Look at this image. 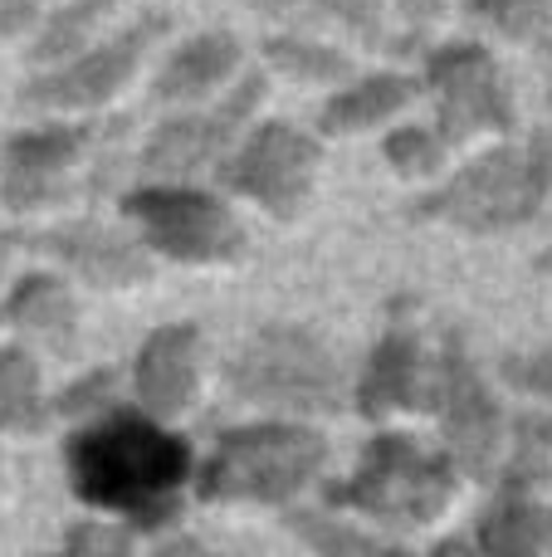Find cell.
Wrapping results in <instances>:
<instances>
[{
	"instance_id": "27",
	"label": "cell",
	"mask_w": 552,
	"mask_h": 557,
	"mask_svg": "<svg viewBox=\"0 0 552 557\" xmlns=\"http://www.w3.org/2000/svg\"><path fill=\"white\" fill-rule=\"evenodd\" d=\"M113 392H117V372H113V367H88L78 382H68L64 392H59L54 411L68 416V421H78V416H103L108 401H113Z\"/></svg>"
},
{
	"instance_id": "12",
	"label": "cell",
	"mask_w": 552,
	"mask_h": 557,
	"mask_svg": "<svg viewBox=\"0 0 552 557\" xmlns=\"http://www.w3.org/2000/svg\"><path fill=\"white\" fill-rule=\"evenodd\" d=\"M264 103V74H244L221 103L191 108V113L162 123L142 147V172L152 182H186L201 166H215L235 143L250 113Z\"/></svg>"
},
{
	"instance_id": "28",
	"label": "cell",
	"mask_w": 552,
	"mask_h": 557,
	"mask_svg": "<svg viewBox=\"0 0 552 557\" xmlns=\"http://www.w3.org/2000/svg\"><path fill=\"white\" fill-rule=\"evenodd\" d=\"M64 548L68 553H84V557H113L133 548V529H123V519H84L64 533Z\"/></svg>"
},
{
	"instance_id": "19",
	"label": "cell",
	"mask_w": 552,
	"mask_h": 557,
	"mask_svg": "<svg viewBox=\"0 0 552 557\" xmlns=\"http://www.w3.org/2000/svg\"><path fill=\"white\" fill-rule=\"evenodd\" d=\"M260 15L279 20L289 29H313V25H338L367 49L391 45V20L387 0H250Z\"/></svg>"
},
{
	"instance_id": "7",
	"label": "cell",
	"mask_w": 552,
	"mask_h": 557,
	"mask_svg": "<svg viewBox=\"0 0 552 557\" xmlns=\"http://www.w3.org/2000/svg\"><path fill=\"white\" fill-rule=\"evenodd\" d=\"M318 166H323V143L303 133L299 123H260L215 162V176L230 196L260 206L274 221H293L318 191Z\"/></svg>"
},
{
	"instance_id": "21",
	"label": "cell",
	"mask_w": 552,
	"mask_h": 557,
	"mask_svg": "<svg viewBox=\"0 0 552 557\" xmlns=\"http://www.w3.org/2000/svg\"><path fill=\"white\" fill-rule=\"evenodd\" d=\"M113 5L117 0H74L64 10H45L39 20V35L29 45V64L35 69H49V64H64L74 59L78 49H88L93 39H103V25L113 20Z\"/></svg>"
},
{
	"instance_id": "29",
	"label": "cell",
	"mask_w": 552,
	"mask_h": 557,
	"mask_svg": "<svg viewBox=\"0 0 552 557\" xmlns=\"http://www.w3.org/2000/svg\"><path fill=\"white\" fill-rule=\"evenodd\" d=\"M504 376L528 396H543L552 401V352H534V357H509Z\"/></svg>"
},
{
	"instance_id": "8",
	"label": "cell",
	"mask_w": 552,
	"mask_h": 557,
	"mask_svg": "<svg viewBox=\"0 0 552 557\" xmlns=\"http://www.w3.org/2000/svg\"><path fill=\"white\" fill-rule=\"evenodd\" d=\"M103 123H45L25 127L0 147V201L10 211H45L84 191L93 162H103Z\"/></svg>"
},
{
	"instance_id": "17",
	"label": "cell",
	"mask_w": 552,
	"mask_h": 557,
	"mask_svg": "<svg viewBox=\"0 0 552 557\" xmlns=\"http://www.w3.org/2000/svg\"><path fill=\"white\" fill-rule=\"evenodd\" d=\"M421 98L416 74H367L348 78L328 103L318 108V133L323 137H357L372 127H387L397 113H406Z\"/></svg>"
},
{
	"instance_id": "5",
	"label": "cell",
	"mask_w": 552,
	"mask_h": 557,
	"mask_svg": "<svg viewBox=\"0 0 552 557\" xmlns=\"http://www.w3.org/2000/svg\"><path fill=\"white\" fill-rule=\"evenodd\" d=\"M455 484L460 470L446 450H430L406 431H377L357 470L328 490V504L377 523H436L455 504Z\"/></svg>"
},
{
	"instance_id": "11",
	"label": "cell",
	"mask_w": 552,
	"mask_h": 557,
	"mask_svg": "<svg viewBox=\"0 0 552 557\" xmlns=\"http://www.w3.org/2000/svg\"><path fill=\"white\" fill-rule=\"evenodd\" d=\"M436 401L430 416L440 421L446 435V455L455 460L460 474H479L485 480L494 470L499 450H504V411H499L489 382L479 376V367L469 362L465 343L455 333L440 343L436 352Z\"/></svg>"
},
{
	"instance_id": "24",
	"label": "cell",
	"mask_w": 552,
	"mask_h": 557,
	"mask_svg": "<svg viewBox=\"0 0 552 557\" xmlns=\"http://www.w3.org/2000/svg\"><path fill=\"white\" fill-rule=\"evenodd\" d=\"M381 157L391 162V172L397 176H440L446 172V137L436 133V127L426 123H406V127H391L387 137H381Z\"/></svg>"
},
{
	"instance_id": "15",
	"label": "cell",
	"mask_w": 552,
	"mask_h": 557,
	"mask_svg": "<svg viewBox=\"0 0 552 557\" xmlns=\"http://www.w3.org/2000/svg\"><path fill=\"white\" fill-rule=\"evenodd\" d=\"M201 362H205V337L196 323H162L147 333V343L133 357V396L147 416L156 421H176L191 411L196 392H201Z\"/></svg>"
},
{
	"instance_id": "32",
	"label": "cell",
	"mask_w": 552,
	"mask_h": 557,
	"mask_svg": "<svg viewBox=\"0 0 552 557\" xmlns=\"http://www.w3.org/2000/svg\"><path fill=\"white\" fill-rule=\"evenodd\" d=\"M5 264H10V245L0 240V284H5Z\"/></svg>"
},
{
	"instance_id": "4",
	"label": "cell",
	"mask_w": 552,
	"mask_h": 557,
	"mask_svg": "<svg viewBox=\"0 0 552 557\" xmlns=\"http://www.w3.org/2000/svg\"><path fill=\"white\" fill-rule=\"evenodd\" d=\"M552 196V127H538L524 143H504L479 152L460 172H450L421 201V215L455 225L465 235H504L534 221Z\"/></svg>"
},
{
	"instance_id": "18",
	"label": "cell",
	"mask_w": 552,
	"mask_h": 557,
	"mask_svg": "<svg viewBox=\"0 0 552 557\" xmlns=\"http://www.w3.org/2000/svg\"><path fill=\"white\" fill-rule=\"evenodd\" d=\"M0 318L25 337H39L54 352H74L78 343V298L68 278L59 274H25L0 304Z\"/></svg>"
},
{
	"instance_id": "16",
	"label": "cell",
	"mask_w": 552,
	"mask_h": 557,
	"mask_svg": "<svg viewBox=\"0 0 552 557\" xmlns=\"http://www.w3.org/2000/svg\"><path fill=\"white\" fill-rule=\"evenodd\" d=\"M244 64V49L230 29H205V35L186 39L166 54V64L152 78L156 103H201V98L221 94Z\"/></svg>"
},
{
	"instance_id": "6",
	"label": "cell",
	"mask_w": 552,
	"mask_h": 557,
	"mask_svg": "<svg viewBox=\"0 0 552 557\" xmlns=\"http://www.w3.org/2000/svg\"><path fill=\"white\" fill-rule=\"evenodd\" d=\"M123 215L137 225L147 250L172 264H235L244 255V225L221 196L191 182H152L123 196Z\"/></svg>"
},
{
	"instance_id": "20",
	"label": "cell",
	"mask_w": 552,
	"mask_h": 557,
	"mask_svg": "<svg viewBox=\"0 0 552 557\" xmlns=\"http://www.w3.org/2000/svg\"><path fill=\"white\" fill-rule=\"evenodd\" d=\"M49 425L45 382L29 347L0 343V435H39Z\"/></svg>"
},
{
	"instance_id": "22",
	"label": "cell",
	"mask_w": 552,
	"mask_h": 557,
	"mask_svg": "<svg viewBox=\"0 0 552 557\" xmlns=\"http://www.w3.org/2000/svg\"><path fill=\"white\" fill-rule=\"evenodd\" d=\"M264 59L279 69L284 78L309 88H328V84H348L352 78V59L338 45H318L303 29H284V35L264 39Z\"/></svg>"
},
{
	"instance_id": "25",
	"label": "cell",
	"mask_w": 552,
	"mask_h": 557,
	"mask_svg": "<svg viewBox=\"0 0 552 557\" xmlns=\"http://www.w3.org/2000/svg\"><path fill=\"white\" fill-rule=\"evenodd\" d=\"M469 10L504 39H534L552 25V0H469Z\"/></svg>"
},
{
	"instance_id": "2",
	"label": "cell",
	"mask_w": 552,
	"mask_h": 557,
	"mask_svg": "<svg viewBox=\"0 0 552 557\" xmlns=\"http://www.w3.org/2000/svg\"><path fill=\"white\" fill-rule=\"evenodd\" d=\"M225 386L235 401L269 416L309 421L338 416L348 401V376L333 347L303 323H264L225 362Z\"/></svg>"
},
{
	"instance_id": "9",
	"label": "cell",
	"mask_w": 552,
	"mask_h": 557,
	"mask_svg": "<svg viewBox=\"0 0 552 557\" xmlns=\"http://www.w3.org/2000/svg\"><path fill=\"white\" fill-rule=\"evenodd\" d=\"M166 25H172V20H166L162 10H142L127 29H117V35H108V39H93V45L78 49L74 59L49 64L45 74H35L25 84V94H20V103L39 108V113H98V108L113 103V98L133 84L147 49L166 35Z\"/></svg>"
},
{
	"instance_id": "30",
	"label": "cell",
	"mask_w": 552,
	"mask_h": 557,
	"mask_svg": "<svg viewBox=\"0 0 552 557\" xmlns=\"http://www.w3.org/2000/svg\"><path fill=\"white\" fill-rule=\"evenodd\" d=\"M45 10H49V0H0V45L29 35L45 20Z\"/></svg>"
},
{
	"instance_id": "13",
	"label": "cell",
	"mask_w": 552,
	"mask_h": 557,
	"mask_svg": "<svg viewBox=\"0 0 552 557\" xmlns=\"http://www.w3.org/2000/svg\"><path fill=\"white\" fill-rule=\"evenodd\" d=\"M436 352L426 347V337L411 323H391L377 337V347L367 352L357 376V416L367 421H391L401 411H426L436 401Z\"/></svg>"
},
{
	"instance_id": "23",
	"label": "cell",
	"mask_w": 552,
	"mask_h": 557,
	"mask_svg": "<svg viewBox=\"0 0 552 557\" xmlns=\"http://www.w3.org/2000/svg\"><path fill=\"white\" fill-rule=\"evenodd\" d=\"M543 543H548V513L534 509L524 494H504L485 513V529H479V548L489 553H534Z\"/></svg>"
},
{
	"instance_id": "3",
	"label": "cell",
	"mask_w": 552,
	"mask_h": 557,
	"mask_svg": "<svg viewBox=\"0 0 552 557\" xmlns=\"http://www.w3.org/2000/svg\"><path fill=\"white\" fill-rule=\"evenodd\" d=\"M328 465V441L313 425L274 416L225 431L201 470H191L201 504H293Z\"/></svg>"
},
{
	"instance_id": "31",
	"label": "cell",
	"mask_w": 552,
	"mask_h": 557,
	"mask_svg": "<svg viewBox=\"0 0 552 557\" xmlns=\"http://www.w3.org/2000/svg\"><path fill=\"white\" fill-rule=\"evenodd\" d=\"M401 5V20H406L411 29L430 25V20H440V10H446V0H397Z\"/></svg>"
},
{
	"instance_id": "1",
	"label": "cell",
	"mask_w": 552,
	"mask_h": 557,
	"mask_svg": "<svg viewBox=\"0 0 552 557\" xmlns=\"http://www.w3.org/2000/svg\"><path fill=\"white\" fill-rule=\"evenodd\" d=\"M68 490L78 504L127 519V529H166L181 519V490L196 470L186 435L137 411H103L64 445Z\"/></svg>"
},
{
	"instance_id": "10",
	"label": "cell",
	"mask_w": 552,
	"mask_h": 557,
	"mask_svg": "<svg viewBox=\"0 0 552 557\" xmlns=\"http://www.w3.org/2000/svg\"><path fill=\"white\" fill-rule=\"evenodd\" d=\"M421 84L436 94V133L446 137V147L514 127V98L504 88V74L475 39H450L430 49Z\"/></svg>"
},
{
	"instance_id": "14",
	"label": "cell",
	"mask_w": 552,
	"mask_h": 557,
	"mask_svg": "<svg viewBox=\"0 0 552 557\" xmlns=\"http://www.w3.org/2000/svg\"><path fill=\"white\" fill-rule=\"evenodd\" d=\"M39 250L59 260L78 284L93 288H137L156 270V255L142 235H127L103 221H64L39 235Z\"/></svg>"
},
{
	"instance_id": "26",
	"label": "cell",
	"mask_w": 552,
	"mask_h": 557,
	"mask_svg": "<svg viewBox=\"0 0 552 557\" xmlns=\"http://www.w3.org/2000/svg\"><path fill=\"white\" fill-rule=\"evenodd\" d=\"M289 523H293V533L318 553H377V548H387L381 539L348 529L342 519H328V513H318V519H313V513H289Z\"/></svg>"
}]
</instances>
